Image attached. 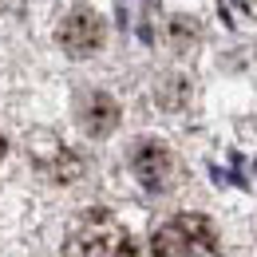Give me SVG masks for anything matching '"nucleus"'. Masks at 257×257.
<instances>
[{
	"label": "nucleus",
	"instance_id": "1",
	"mask_svg": "<svg viewBox=\"0 0 257 257\" xmlns=\"http://www.w3.org/2000/svg\"><path fill=\"white\" fill-rule=\"evenodd\" d=\"M64 257H135V237L107 210H87L67 229Z\"/></svg>",
	"mask_w": 257,
	"mask_h": 257
},
{
	"label": "nucleus",
	"instance_id": "2",
	"mask_svg": "<svg viewBox=\"0 0 257 257\" xmlns=\"http://www.w3.org/2000/svg\"><path fill=\"white\" fill-rule=\"evenodd\" d=\"M155 257H218V229L202 214H178L151 237Z\"/></svg>",
	"mask_w": 257,
	"mask_h": 257
},
{
	"label": "nucleus",
	"instance_id": "3",
	"mask_svg": "<svg viewBox=\"0 0 257 257\" xmlns=\"http://www.w3.org/2000/svg\"><path fill=\"white\" fill-rule=\"evenodd\" d=\"M56 36H60V48L67 56H91L103 48V16L91 8H71Z\"/></svg>",
	"mask_w": 257,
	"mask_h": 257
},
{
	"label": "nucleus",
	"instance_id": "4",
	"mask_svg": "<svg viewBox=\"0 0 257 257\" xmlns=\"http://www.w3.org/2000/svg\"><path fill=\"white\" fill-rule=\"evenodd\" d=\"M131 170H135V178L147 190H166L174 182V155L162 143H155V139H143L131 151Z\"/></svg>",
	"mask_w": 257,
	"mask_h": 257
},
{
	"label": "nucleus",
	"instance_id": "5",
	"mask_svg": "<svg viewBox=\"0 0 257 257\" xmlns=\"http://www.w3.org/2000/svg\"><path fill=\"white\" fill-rule=\"evenodd\" d=\"M79 123L95 139L111 135V131L119 127V103L107 95V91H91V95L83 99V107H79Z\"/></svg>",
	"mask_w": 257,
	"mask_h": 257
},
{
	"label": "nucleus",
	"instance_id": "6",
	"mask_svg": "<svg viewBox=\"0 0 257 257\" xmlns=\"http://www.w3.org/2000/svg\"><path fill=\"white\" fill-rule=\"evenodd\" d=\"M0 159H4V139H0Z\"/></svg>",
	"mask_w": 257,
	"mask_h": 257
}]
</instances>
